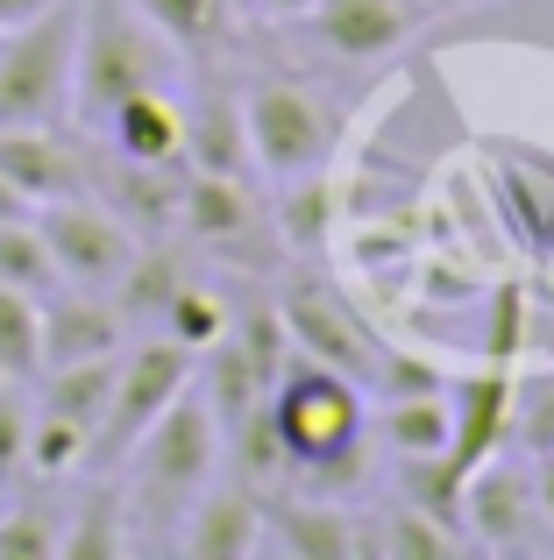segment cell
Returning <instances> with one entry per match:
<instances>
[{
    "mask_svg": "<svg viewBox=\"0 0 554 560\" xmlns=\"http://www.w3.org/2000/svg\"><path fill=\"white\" fill-rule=\"evenodd\" d=\"M171 85V36L136 0H79V57H71V114L100 128L128 93Z\"/></svg>",
    "mask_w": 554,
    "mask_h": 560,
    "instance_id": "cell-1",
    "label": "cell"
},
{
    "mask_svg": "<svg viewBox=\"0 0 554 560\" xmlns=\"http://www.w3.org/2000/svg\"><path fill=\"white\" fill-rule=\"evenodd\" d=\"M264 411L277 440H285V462L313 468V476L348 468L362 447V383L342 370H320L305 355L291 370H277V383L264 390Z\"/></svg>",
    "mask_w": 554,
    "mask_h": 560,
    "instance_id": "cell-2",
    "label": "cell"
},
{
    "mask_svg": "<svg viewBox=\"0 0 554 560\" xmlns=\"http://www.w3.org/2000/svg\"><path fill=\"white\" fill-rule=\"evenodd\" d=\"M71 57H79V0L0 28V128H57L71 114Z\"/></svg>",
    "mask_w": 554,
    "mask_h": 560,
    "instance_id": "cell-3",
    "label": "cell"
},
{
    "mask_svg": "<svg viewBox=\"0 0 554 560\" xmlns=\"http://www.w3.org/2000/svg\"><path fill=\"white\" fill-rule=\"evenodd\" d=\"M128 462H136V497L150 511H185L207 490L213 462H221V419H213V405L199 397V383H185V390L157 411V425L128 447Z\"/></svg>",
    "mask_w": 554,
    "mask_h": 560,
    "instance_id": "cell-4",
    "label": "cell"
},
{
    "mask_svg": "<svg viewBox=\"0 0 554 560\" xmlns=\"http://www.w3.org/2000/svg\"><path fill=\"white\" fill-rule=\"evenodd\" d=\"M28 220H36L43 248H50V262H57V284H71V291H114L122 270L136 262V248H142L136 234H128V220L114 213L107 199H85V191L28 206Z\"/></svg>",
    "mask_w": 554,
    "mask_h": 560,
    "instance_id": "cell-5",
    "label": "cell"
},
{
    "mask_svg": "<svg viewBox=\"0 0 554 560\" xmlns=\"http://www.w3.org/2000/svg\"><path fill=\"white\" fill-rule=\"evenodd\" d=\"M242 136H250V156L270 178H305V171H320L327 150H334V114L313 85L264 79V85L242 93Z\"/></svg>",
    "mask_w": 554,
    "mask_h": 560,
    "instance_id": "cell-6",
    "label": "cell"
},
{
    "mask_svg": "<svg viewBox=\"0 0 554 560\" xmlns=\"http://www.w3.org/2000/svg\"><path fill=\"white\" fill-rule=\"evenodd\" d=\"M193 348H178L171 334H157V341L128 348L122 362H114V397H107V419H100L93 433V462H128V447H136L142 433L157 425V411L171 405V397L193 383Z\"/></svg>",
    "mask_w": 554,
    "mask_h": 560,
    "instance_id": "cell-7",
    "label": "cell"
},
{
    "mask_svg": "<svg viewBox=\"0 0 554 560\" xmlns=\"http://www.w3.org/2000/svg\"><path fill=\"white\" fill-rule=\"evenodd\" d=\"M122 334H128V319L107 291H50L43 299V370L122 355Z\"/></svg>",
    "mask_w": 554,
    "mask_h": 560,
    "instance_id": "cell-8",
    "label": "cell"
},
{
    "mask_svg": "<svg viewBox=\"0 0 554 560\" xmlns=\"http://www.w3.org/2000/svg\"><path fill=\"white\" fill-rule=\"evenodd\" d=\"M277 319H285V334H291V348H299L305 362H320V370H342V376H356V383H377V348L356 334V319L342 313V305H327V299H313V291H291L285 305H277Z\"/></svg>",
    "mask_w": 554,
    "mask_h": 560,
    "instance_id": "cell-9",
    "label": "cell"
},
{
    "mask_svg": "<svg viewBox=\"0 0 554 560\" xmlns=\"http://www.w3.org/2000/svg\"><path fill=\"white\" fill-rule=\"evenodd\" d=\"M100 136L114 142L122 164H185V107L171 100V85H142L100 121Z\"/></svg>",
    "mask_w": 554,
    "mask_h": 560,
    "instance_id": "cell-10",
    "label": "cell"
},
{
    "mask_svg": "<svg viewBox=\"0 0 554 560\" xmlns=\"http://www.w3.org/2000/svg\"><path fill=\"white\" fill-rule=\"evenodd\" d=\"M185 553L199 560H242L264 547V497L256 490H199L185 504Z\"/></svg>",
    "mask_w": 554,
    "mask_h": 560,
    "instance_id": "cell-11",
    "label": "cell"
},
{
    "mask_svg": "<svg viewBox=\"0 0 554 560\" xmlns=\"http://www.w3.org/2000/svg\"><path fill=\"white\" fill-rule=\"evenodd\" d=\"M313 28H320V43H327L334 57L370 65V57H384V50L405 43L413 8H405V0H313Z\"/></svg>",
    "mask_w": 554,
    "mask_h": 560,
    "instance_id": "cell-12",
    "label": "cell"
},
{
    "mask_svg": "<svg viewBox=\"0 0 554 560\" xmlns=\"http://www.w3.org/2000/svg\"><path fill=\"white\" fill-rule=\"evenodd\" d=\"M512 425V376L490 370V376H470L455 397H448V462L470 476L476 462H490V447L505 440Z\"/></svg>",
    "mask_w": 554,
    "mask_h": 560,
    "instance_id": "cell-13",
    "label": "cell"
},
{
    "mask_svg": "<svg viewBox=\"0 0 554 560\" xmlns=\"http://www.w3.org/2000/svg\"><path fill=\"white\" fill-rule=\"evenodd\" d=\"M462 518H470L476 539L512 547V539L527 533V518H533V476H512V468L476 462L470 482H462Z\"/></svg>",
    "mask_w": 554,
    "mask_h": 560,
    "instance_id": "cell-14",
    "label": "cell"
},
{
    "mask_svg": "<svg viewBox=\"0 0 554 560\" xmlns=\"http://www.w3.org/2000/svg\"><path fill=\"white\" fill-rule=\"evenodd\" d=\"M0 178L28 206H43V199L79 191V164L57 150V128H0Z\"/></svg>",
    "mask_w": 554,
    "mask_h": 560,
    "instance_id": "cell-15",
    "label": "cell"
},
{
    "mask_svg": "<svg viewBox=\"0 0 554 560\" xmlns=\"http://www.w3.org/2000/svg\"><path fill=\"white\" fill-rule=\"evenodd\" d=\"M114 362H122V355H93V362H57V370H36L43 390L28 397V405L50 411V419L85 425V433H100V419H107V397H114Z\"/></svg>",
    "mask_w": 554,
    "mask_h": 560,
    "instance_id": "cell-16",
    "label": "cell"
},
{
    "mask_svg": "<svg viewBox=\"0 0 554 560\" xmlns=\"http://www.w3.org/2000/svg\"><path fill=\"white\" fill-rule=\"evenodd\" d=\"M178 220L199 234V242H242L256 213H250V191H242V178H221V171H185Z\"/></svg>",
    "mask_w": 554,
    "mask_h": 560,
    "instance_id": "cell-17",
    "label": "cell"
},
{
    "mask_svg": "<svg viewBox=\"0 0 554 560\" xmlns=\"http://www.w3.org/2000/svg\"><path fill=\"white\" fill-rule=\"evenodd\" d=\"M185 156L193 171H221V178H242L250 164V136H242V100L207 93L199 114H185Z\"/></svg>",
    "mask_w": 554,
    "mask_h": 560,
    "instance_id": "cell-18",
    "label": "cell"
},
{
    "mask_svg": "<svg viewBox=\"0 0 554 560\" xmlns=\"http://www.w3.org/2000/svg\"><path fill=\"white\" fill-rule=\"evenodd\" d=\"M264 539H277V547L299 553V560H342V553H356V525H348L334 504H270L264 511Z\"/></svg>",
    "mask_w": 554,
    "mask_h": 560,
    "instance_id": "cell-19",
    "label": "cell"
},
{
    "mask_svg": "<svg viewBox=\"0 0 554 560\" xmlns=\"http://www.w3.org/2000/svg\"><path fill=\"white\" fill-rule=\"evenodd\" d=\"M43 370V299L0 284V383H28Z\"/></svg>",
    "mask_w": 554,
    "mask_h": 560,
    "instance_id": "cell-20",
    "label": "cell"
},
{
    "mask_svg": "<svg viewBox=\"0 0 554 560\" xmlns=\"http://www.w3.org/2000/svg\"><path fill=\"white\" fill-rule=\"evenodd\" d=\"M384 440L405 454V462H427V454H448V397H441V390L391 397V411H384Z\"/></svg>",
    "mask_w": 554,
    "mask_h": 560,
    "instance_id": "cell-21",
    "label": "cell"
},
{
    "mask_svg": "<svg viewBox=\"0 0 554 560\" xmlns=\"http://www.w3.org/2000/svg\"><path fill=\"white\" fill-rule=\"evenodd\" d=\"M178 284H185V277H178V262H171L164 248H136V262L122 270V284H114L107 299L122 305V319H128V327H136V319H150V327H157Z\"/></svg>",
    "mask_w": 554,
    "mask_h": 560,
    "instance_id": "cell-22",
    "label": "cell"
},
{
    "mask_svg": "<svg viewBox=\"0 0 554 560\" xmlns=\"http://www.w3.org/2000/svg\"><path fill=\"white\" fill-rule=\"evenodd\" d=\"M93 462V433L71 419H50V411H28V476L36 482H65L71 468Z\"/></svg>",
    "mask_w": 554,
    "mask_h": 560,
    "instance_id": "cell-23",
    "label": "cell"
},
{
    "mask_svg": "<svg viewBox=\"0 0 554 560\" xmlns=\"http://www.w3.org/2000/svg\"><path fill=\"white\" fill-rule=\"evenodd\" d=\"M0 284H14V291H36V299H50L57 291V262H50V248H43V234H36V220H0Z\"/></svg>",
    "mask_w": 554,
    "mask_h": 560,
    "instance_id": "cell-24",
    "label": "cell"
},
{
    "mask_svg": "<svg viewBox=\"0 0 554 560\" xmlns=\"http://www.w3.org/2000/svg\"><path fill=\"white\" fill-rule=\"evenodd\" d=\"M157 327H164V334H171L178 348H193V355H207V348H213V341L228 334V305L213 299L207 284H193V277H185V284L171 291V305H164V319H157Z\"/></svg>",
    "mask_w": 554,
    "mask_h": 560,
    "instance_id": "cell-25",
    "label": "cell"
},
{
    "mask_svg": "<svg viewBox=\"0 0 554 560\" xmlns=\"http://www.w3.org/2000/svg\"><path fill=\"white\" fill-rule=\"evenodd\" d=\"M377 547L399 553V560H441V553L462 547V533H455L448 518H434V511H419V504H391V518H384V533H377Z\"/></svg>",
    "mask_w": 554,
    "mask_h": 560,
    "instance_id": "cell-26",
    "label": "cell"
},
{
    "mask_svg": "<svg viewBox=\"0 0 554 560\" xmlns=\"http://www.w3.org/2000/svg\"><path fill=\"white\" fill-rule=\"evenodd\" d=\"M57 553H71V560H114V553H122V497H114V490L85 497L79 518L57 533Z\"/></svg>",
    "mask_w": 554,
    "mask_h": 560,
    "instance_id": "cell-27",
    "label": "cell"
},
{
    "mask_svg": "<svg viewBox=\"0 0 554 560\" xmlns=\"http://www.w3.org/2000/svg\"><path fill=\"white\" fill-rule=\"evenodd\" d=\"M57 504H0V560H50L57 553Z\"/></svg>",
    "mask_w": 554,
    "mask_h": 560,
    "instance_id": "cell-28",
    "label": "cell"
},
{
    "mask_svg": "<svg viewBox=\"0 0 554 560\" xmlns=\"http://www.w3.org/2000/svg\"><path fill=\"white\" fill-rule=\"evenodd\" d=\"M291 199H285V242L291 248H320L327 242V213H334V191L320 171H305V178H285Z\"/></svg>",
    "mask_w": 554,
    "mask_h": 560,
    "instance_id": "cell-29",
    "label": "cell"
},
{
    "mask_svg": "<svg viewBox=\"0 0 554 560\" xmlns=\"http://www.w3.org/2000/svg\"><path fill=\"white\" fill-rule=\"evenodd\" d=\"M28 397L22 383H0V497H8L14 476H28Z\"/></svg>",
    "mask_w": 554,
    "mask_h": 560,
    "instance_id": "cell-30",
    "label": "cell"
},
{
    "mask_svg": "<svg viewBox=\"0 0 554 560\" xmlns=\"http://www.w3.org/2000/svg\"><path fill=\"white\" fill-rule=\"evenodd\" d=\"M533 511L554 525V447L547 454H533Z\"/></svg>",
    "mask_w": 554,
    "mask_h": 560,
    "instance_id": "cell-31",
    "label": "cell"
},
{
    "mask_svg": "<svg viewBox=\"0 0 554 560\" xmlns=\"http://www.w3.org/2000/svg\"><path fill=\"white\" fill-rule=\"evenodd\" d=\"M43 8H57V0H0V28H22L28 14H43Z\"/></svg>",
    "mask_w": 554,
    "mask_h": 560,
    "instance_id": "cell-32",
    "label": "cell"
},
{
    "mask_svg": "<svg viewBox=\"0 0 554 560\" xmlns=\"http://www.w3.org/2000/svg\"><path fill=\"white\" fill-rule=\"evenodd\" d=\"M22 213H28V199H22L8 178H0V220H22Z\"/></svg>",
    "mask_w": 554,
    "mask_h": 560,
    "instance_id": "cell-33",
    "label": "cell"
},
{
    "mask_svg": "<svg viewBox=\"0 0 554 560\" xmlns=\"http://www.w3.org/2000/svg\"><path fill=\"white\" fill-rule=\"evenodd\" d=\"M270 14H313V0H264Z\"/></svg>",
    "mask_w": 554,
    "mask_h": 560,
    "instance_id": "cell-34",
    "label": "cell"
},
{
    "mask_svg": "<svg viewBox=\"0 0 554 560\" xmlns=\"http://www.w3.org/2000/svg\"><path fill=\"white\" fill-rule=\"evenodd\" d=\"M419 8H427V14H441V8H462V0H419Z\"/></svg>",
    "mask_w": 554,
    "mask_h": 560,
    "instance_id": "cell-35",
    "label": "cell"
}]
</instances>
